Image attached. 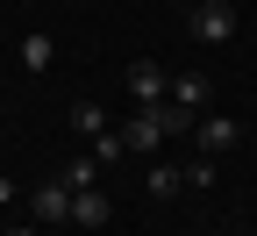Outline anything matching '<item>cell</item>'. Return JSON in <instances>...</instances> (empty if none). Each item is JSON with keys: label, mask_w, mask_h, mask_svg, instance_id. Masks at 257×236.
<instances>
[{"label": "cell", "mask_w": 257, "mask_h": 236, "mask_svg": "<svg viewBox=\"0 0 257 236\" xmlns=\"http://www.w3.org/2000/svg\"><path fill=\"white\" fill-rule=\"evenodd\" d=\"M0 236H43V229L36 222H15V229H0Z\"/></svg>", "instance_id": "obj_14"}, {"label": "cell", "mask_w": 257, "mask_h": 236, "mask_svg": "<svg viewBox=\"0 0 257 236\" xmlns=\"http://www.w3.org/2000/svg\"><path fill=\"white\" fill-rule=\"evenodd\" d=\"M186 29H193V43H229L236 36V8H229V0H193Z\"/></svg>", "instance_id": "obj_1"}, {"label": "cell", "mask_w": 257, "mask_h": 236, "mask_svg": "<svg viewBox=\"0 0 257 236\" xmlns=\"http://www.w3.org/2000/svg\"><path fill=\"white\" fill-rule=\"evenodd\" d=\"M128 93H136V108H165V100H172L165 64H128Z\"/></svg>", "instance_id": "obj_4"}, {"label": "cell", "mask_w": 257, "mask_h": 236, "mask_svg": "<svg viewBox=\"0 0 257 236\" xmlns=\"http://www.w3.org/2000/svg\"><path fill=\"white\" fill-rule=\"evenodd\" d=\"M193 143H200V158H221V150L243 143V122H229V115H200V122H193Z\"/></svg>", "instance_id": "obj_3"}, {"label": "cell", "mask_w": 257, "mask_h": 236, "mask_svg": "<svg viewBox=\"0 0 257 236\" xmlns=\"http://www.w3.org/2000/svg\"><path fill=\"white\" fill-rule=\"evenodd\" d=\"M64 122H72V136H86V143H93V136H100V129H114V122H107V108H100V100H72V115H64Z\"/></svg>", "instance_id": "obj_6"}, {"label": "cell", "mask_w": 257, "mask_h": 236, "mask_svg": "<svg viewBox=\"0 0 257 236\" xmlns=\"http://www.w3.org/2000/svg\"><path fill=\"white\" fill-rule=\"evenodd\" d=\"M50 64H57V43L43 36V29H29L22 36V72H50Z\"/></svg>", "instance_id": "obj_9"}, {"label": "cell", "mask_w": 257, "mask_h": 236, "mask_svg": "<svg viewBox=\"0 0 257 236\" xmlns=\"http://www.w3.org/2000/svg\"><path fill=\"white\" fill-rule=\"evenodd\" d=\"M200 100H207V79H200V72H179V79H172V108L200 115Z\"/></svg>", "instance_id": "obj_10"}, {"label": "cell", "mask_w": 257, "mask_h": 236, "mask_svg": "<svg viewBox=\"0 0 257 236\" xmlns=\"http://www.w3.org/2000/svg\"><path fill=\"white\" fill-rule=\"evenodd\" d=\"M93 158H100V165H114V158H128V143H121V129H100V136H93Z\"/></svg>", "instance_id": "obj_11"}, {"label": "cell", "mask_w": 257, "mask_h": 236, "mask_svg": "<svg viewBox=\"0 0 257 236\" xmlns=\"http://www.w3.org/2000/svg\"><path fill=\"white\" fill-rule=\"evenodd\" d=\"M29 215H36V229H64V222H72V186L43 179L36 193H29Z\"/></svg>", "instance_id": "obj_2"}, {"label": "cell", "mask_w": 257, "mask_h": 236, "mask_svg": "<svg viewBox=\"0 0 257 236\" xmlns=\"http://www.w3.org/2000/svg\"><path fill=\"white\" fill-rule=\"evenodd\" d=\"M15 200H22V186H15V179H0V208H15Z\"/></svg>", "instance_id": "obj_13"}, {"label": "cell", "mask_w": 257, "mask_h": 236, "mask_svg": "<svg viewBox=\"0 0 257 236\" xmlns=\"http://www.w3.org/2000/svg\"><path fill=\"white\" fill-rule=\"evenodd\" d=\"M186 186H214V158H193L186 165Z\"/></svg>", "instance_id": "obj_12"}, {"label": "cell", "mask_w": 257, "mask_h": 236, "mask_svg": "<svg viewBox=\"0 0 257 236\" xmlns=\"http://www.w3.org/2000/svg\"><path fill=\"white\" fill-rule=\"evenodd\" d=\"M57 179L72 186V193H86V186H100V158H93V150H79V158H64V165H57Z\"/></svg>", "instance_id": "obj_7"}, {"label": "cell", "mask_w": 257, "mask_h": 236, "mask_svg": "<svg viewBox=\"0 0 257 236\" xmlns=\"http://www.w3.org/2000/svg\"><path fill=\"white\" fill-rule=\"evenodd\" d=\"M179 186H186V172H179V165H165V158H150V172H143V193H150V200H172Z\"/></svg>", "instance_id": "obj_8"}, {"label": "cell", "mask_w": 257, "mask_h": 236, "mask_svg": "<svg viewBox=\"0 0 257 236\" xmlns=\"http://www.w3.org/2000/svg\"><path fill=\"white\" fill-rule=\"evenodd\" d=\"M114 215V200H107V186H86V193H72V229H100Z\"/></svg>", "instance_id": "obj_5"}, {"label": "cell", "mask_w": 257, "mask_h": 236, "mask_svg": "<svg viewBox=\"0 0 257 236\" xmlns=\"http://www.w3.org/2000/svg\"><path fill=\"white\" fill-rule=\"evenodd\" d=\"M207 236H214V229H207Z\"/></svg>", "instance_id": "obj_15"}]
</instances>
